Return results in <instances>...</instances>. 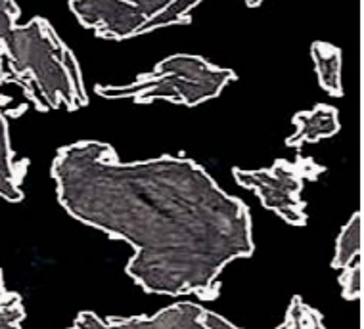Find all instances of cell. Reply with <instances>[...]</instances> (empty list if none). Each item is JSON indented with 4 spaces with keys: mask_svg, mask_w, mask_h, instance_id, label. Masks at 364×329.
Masks as SVG:
<instances>
[{
    "mask_svg": "<svg viewBox=\"0 0 364 329\" xmlns=\"http://www.w3.org/2000/svg\"><path fill=\"white\" fill-rule=\"evenodd\" d=\"M50 174L71 217L134 249L125 272L146 293L213 301L220 272L255 251L247 205L188 157L123 163L81 140L58 149Z\"/></svg>",
    "mask_w": 364,
    "mask_h": 329,
    "instance_id": "obj_1",
    "label": "cell"
},
{
    "mask_svg": "<svg viewBox=\"0 0 364 329\" xmlns=\"http://www.w3.org/2000/svg\"><path fill=\"white\" fill-rule=\"evenodd\" d=\"M2 82H16L38 112H77L88 104L81 65L48 19L16 25L4 46Z\"/></svg>",
    "mask_w": 364,
    "mask_h": 329,
    "instance_id": "obj_2",
    "label": "cell"
},
{
    "mask_svg": "<svg viewBox=\"0 0 364 329\" xmlns=\"http://www.w3.org/2000/svg\"><path fill=\"white\" fill-rule=\"evenodd\" d=\"M238 79L232 69L219 68L194 54H175L159 62L151 73L125 87L96 85L95 92L107 99H134L136 104H151L167 99L171 104L196 107L217 98L226 85Z\"/></svg>",
    "mask_w": 364,
    "mask_h": 329,
    "instance_id": "obj_3",
    "label": "cell"
},
{
    "mask_svg": "<svg viewBox=\"0 0 364 329\" xmlns=\"http://www.w3.org/2000/svg\"><path fill=\"white\" fill-rule=\"evenodd\" d=\"M326 168L311 157H295L294 161L277 159L274 165L259 171L234 167V180L242 188L257 193L264 209L277 212L291 226H305L307 211L301 198L305 182L316 180Z\"/></svg>",
    "mask_w": 364,
    "mask_h": 329,
    "instance_id": "obj_4",
    "label": "cell"
},
{
    "mask_svg": "<svg viewBox=\"0 0 364 329\" xmlns=\"http://www.w3.org/2000/svg\"><path fill=\"white\" fill-rule=\"evenodd\" d=\"M175 0H70V10L79 23L96 37L125 41L142 35L148 21Z\"/></svg>",
    "mask_w": 364,
    "mask_h": 329,
    "instance_id": "obj_5",
    "label": "cell"
},
{
    "mask_svg": "<svg viewBox=\"0 0 364 329\" xmlns=\"http://www.w3.org/2000/svg\"><path fill=\"white\" fill-rule=\"evenodd\" d=\"M19 8L14 0H0V85L4 75V46L6 38L14 27L18 25ZM27 161L16 159L12 144H10V132H8V121L4 112L0 109V198L6 201H21L23 190L21 182L26 176Z\"/></svg>",
    "mask_w": 364,
    "mask_h": 329,
    "instance_id": "obj_6",
    "label": "cell"
},
{
    "mask_svg": "<svg viewBox=\"0 0 364 329\" xmlns=\"http://www.w3.org/2000/svg\"><path fill=\"white\" fill-rule=\"evenodd\" d=\"M203 306L196 303H176L154 316L109 318L102 320L95 312H81L68 329H209L201 316Z\"/></svg>",
    "mask_w": 364,
    "mask_h": 329,
    "instance_id": "obj_7",
    "label": "cell"
},
{
    "mask_svg": "<svg viewBox=\"0 0 364 329\" xmlns=\"http://www.w3.org/2000/svg\"><path fill=\"white\" fill-rule=\"evenodd\" d=\"M291 123L295 132L286 140V146L301 149L305 144H314L322 138H332L339 132V113L333 106L318 104L311 112H299Z\"/></svg>",
    "mask_w": 364,
    "mask_h": 329,
    "instance_id": "obj_8",
    "label": "cell"
},
{
    "mask_svg": "<svg viewBox=\"0 0 364 329\" xmlns=\"http://www.w3.org/2000/svg\"><path fill=\"white\" fill-rule=\"evenodd\" d=\"M311 56H313L314 71L318 77V85L332 98L343 96L341 87V50L330 43L316 41L311 46Z\"/></svg>",
    "mask_w": 364,
    "mask_h": 329,
    "instance_id": "obj_9",
    "label": "cell"
},
{
    "mask_svg": "<svg viewBox=\"0 0 364 329\" xmlns=\"http://www.w3.org/2000/svg\"><path fill=\"white\" fill-rule=\"evenodd\" d=\"M358 259H363V212L360 211L355 212L339 232L332 268L343 270Z\"/></svg>",
    "mask_w": 364,
    "mask_h": 329,
    "instance_id": "obj_10",
    "label": "cell"
},
{
    "mask_svg": "<svg viewBox=\"0 0 364 329\" xmlns=\"http://www.w3.org/2000/svg\"><path fill=\"white\" fill-rule=\"evenodd\" d=\"M277 329H326V325L321 312L309 306L301 297H294L284 322Z\"/></svg>",
    "mask_w": 364,
    "mask_h": 329,
    "instance_id": "obj_11",
    "label": "cell"
},
{
    "mask_svg": "<svg viewBox=\"0 0 364 329\" xmlns=\"http://www.w3.org/2000/svg\"><path fill=\"white\" fill-rule=\"evenodd\" d=\"M201 0H175L169 8H165L164 12L148 21L144 27V33L156 31L161 27H171V25H184L192 21V10H194Z\"/></svg>",
    "mask_w": 364,
    "mask_h": 329,
    "instance_id": "obj_12",
    "label": "cell"
},
{
    "mask_svg": "<svg viewBox=\"0 0 364 329\" xmlns=\"http://www.w3.org/2000/svg\"><path fill=\"white\" fill-rule=\"evenodd\" d=\"M26 318V308L18 293L4 287V276L0 270V329H23L21 322Z\"/></svg>",
    "mask_w": 364,
    "mask_h": 329,
    "instance_id": "obj_13",
    "label": "cell"
},
{
    "mask_svg": "<svg viewBox=\"0 0 364 329\" xmlns=\"http://www.w3.org/2000/svg\"><path fill=\"white\" fill-rule=\"evenodd\" d=\"M339 287L341 297L347 301H358L363 295V259H358L351 266L339 270Z\"/></svg>",
    "mask_w": 364,
    "mask_h": 329,
    "instance_id": "obj_14",
    "label": "cell"
},
{
    "mask_svg": "<svg viewBox=\"0 0 364 329\" xmlns=\"http://www.w3.org/2000/svg\"><path fill=\"white\" fill-rule=\"evenodd\" d=\"M201 320H203V323L208 325L209 329H242L238 328V325H234V323H230L228 320H225L223 316H219V314H215V312L211 311H203V316H201Z\"/></svg>",
    "mask_w": 364,
    "mask_h": 329,
    "instance_id": "obj_15",
    "label": "cell"
},
{
    "mask_svg": "<svg viewBox=\"0 0 364 329\" xmlns=\"http://www.w3.org/2000/svg\"><path fill=\"white\" fill-rule=\"evenodd\" d=\"M245 4H247V6L250 8H257L259 4H261V2H263V0H244Z\"/></svg>",
    "mask_w": 364,
    "mask_h": 329,
    "instance_id": "obj_16",
    "label": "cell"
}]
</instances>
